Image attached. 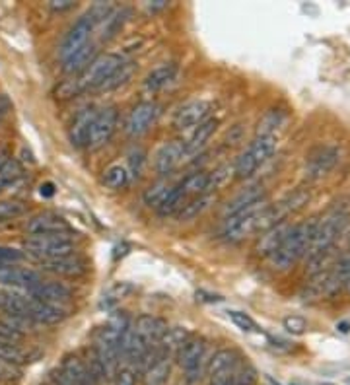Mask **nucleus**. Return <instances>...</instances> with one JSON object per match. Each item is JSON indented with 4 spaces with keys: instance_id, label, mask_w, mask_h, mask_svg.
<instances>
[{
    "instance_id": "f257e3e1",
    "label": "nucleus",
    "mask_w": 350,
    "mask_h": 385,
    "mask_svg": "<svg viewBox=\"0 0 350 385\" xmlns=\"http://www.w3.org/2000/svg\"><path fill=\"white\" fill-rule=\"evenodd\" d=\"M349 222V214L342 210V208H335L327 212L325 216L317 220V226H315V234L311 237L310 249H308V265H310L311 275H317L323 273V265L327 261L331 247L335 246V241L339 239L342 230Z\"/></svg>"
},
{
    "instance_id": "f03ea898",
    "label": "nucleus",
    "mask_w": 350,
    "mask_h": 385,
    "mask_svg": "<svg viewBox=\"0 0 350 385\" xmlns=\"http://www.w3.org/2000/svg\"><path fill=\"white\" fill-rule=\"evenodd\" d=\"M315 226H317V218H311L308 222L290 226V232L286 234L281 247L272 253V267L278 268V271H288L300 261L301 257H306L308 249H310L311 237L315 234Z\"/></svg>"
},
{
    "instance_id": "7ed1b4c3",
    "label": "nucleus",
    "mask_w": 350,
    "mask_h": 385,
    "mask_svg": "<svg viewBox=\"0 0 350 385\" xmlns=\"http://www.w3.org/2000/svg\"><path fill=\"white\" fill-rule=\"evenodd\" d=\"M123 65V59L115 55V53H106V55H99L96 59L88 65L86 69L78 74V78L70 84H65L60 92L68 89L65 94V98H70L74 94L80 92H86V89H101V86L106 84L109 76L115 72L119 67Z\"/></svg>"
},
{
    "instance_id": "20e7f679",
    "label": "nucleus",
    "mask_w": 350,
    "mask_h": 385,
    "mask_svg": "<svg viewBox=\"0 0 350 385\" xmlns=\"http://www.w3.org/2000/svg\"><path fill=\"white\" fill-rule=\"evenodd\" d=\"M109 14H111V8H109L107 4H96V6H92L82 18H78V20L74 22V26H72V28L68 30L67 35H65L62 43H60V49H58L60 59L67 60L68 57H72L76 51L86 47L88 43H90V37H92L94 30H96L99 24H103V20H106Z\"/></svg>"
},
{
    "instance_id": "39448f33",
    "label": "nucleus",
    "mask_w": 350,
    "mask_h": 385,
    "mask_svg": "<svg viewBox=\"0 0 350 385\" xmlns=\"http://www.w3.org/2000/svg\"><path fill=\"white\" fill-rule=\"evenodd\" d=\"M206 350H208V345H206V341H204L203 336L191 335V339L175 354L177 362H179L181 370H183L185 382L189 385L199 384L203 379V375L206 374V366H208V360H210L208 354H206Z\"/></svg>"
},
{
    "instance_id": "423d86ee",
    "label": "nucleus",
    "mask_w": 350,
    "mask_h": 385,
    "mask_svg": "<svg viewBox=\"0 0 350 385\" xmlns=\"http://www.w3.org/2000/svg\"><path fill=\"white\" fill-rule=\"evenodd\" d=\"M310 189H296L294 193H288L286 197L281 198L274 205H267L262 208L261 216H259V224H257V232H267L271 228L282 224L290 214H296L298 210L308 205L310 200Z\"/></svg>"
},
{
    "instance_id": "0eeeda50",
    "label": "nucleus",
    "mask_w": 350,
    "mask_h": 385,
    "mask_svg": "<svg viewBox=\"0 0 350 385\" xmlns=\"http://www.w3.org/2000/svg\"><path fill=\"white\" fill-rule=\"evenodd\" d=\"M274 150H276V135H271V137H255L251 140V144L243 150L242 154L238 156V160H235V166H233L235 178H251L253 173L259 169V166H262L267 160L271 158Z\"/></svg>"
},
{
    "instance_id": "6e6552de",
    "label": "nucleus",
    "mask_w": 350,
    "mask_h": 385,
    "mask_svg": "<svg viewBox=\"0 0 350 385\" xmlns=\"http://www.w3.org/2000/svg\"><path fill=\"white\" fill-rule=\"evenodd\" d=\"M24 251L43 263V261H53V259H60V257L74 255V241L68 234L29 236L24 241Z\"/></svg>"
},
{
    "instance_id": "1a4fd4ad",
    "label": "nucleus",
    "mask_w": 350,
    "mask_h": 385,
    "mask_svg": "<svg viewBox=\"0 0 350 385\" xmlns=\"http://www.w3.org/2000/svg\"><path fill=\"white\" fill-rule=\"evenodd\" d=\"M267 207V198L253 205V207L245 208L242 212L233 214V216L226 218L224 222V236L230 241H240L243 237L251 236L257 232V224H259V216H261L262 208Z\"/></svg>"
},
{
    "instance_id": "9d476101",
    "label": "nucleus",
    "mask_w": 350,
    "mask_h": 385,
    "mask_svg": "<svg viewBox=\"0 0 350 385\" xmlns=\"http://www.w3.org/2000/svg\"><path fill=\"white\" fill-rule=\"evenodd\" d=\"M117 123H119V111L115 108H103L96 111V117L90 130V148H101L115 135Z\"/></svg>"
},
{
    "instance_id": "9b49d317",
    "label": "nucleus",
    "mask_w": 350,
    "mask_h": 385,
    "mask_svg": "<svg viewBox=\"0 0 350 385\" xmlns=\"http://www.w3.org/2000/svg\"><path fill=\"white\" fill-rule=\"evenodd\" d=\"M160 115V108L156 105L154 101H142L135 108L131 109V113L125 119V132L128 137H140L144 135L148 128L152 127V123L156 121V117Z\"/></svg>"
},
{
    "instance_id": "f8f14e48",
    "label": "nucleus",
    "mask_w": 350,
    "mask_h": 385,
    "mask_svg": "<svg viewBox=\"0 0 350 385\" xmlns=\"http://www.w3.org/2000/svg\"><path fill=\"white\" fill-rule=\"evenodd\" d=\"M210 109L212 105L204 99H193V101H187L185 105L175 111L174 117V127L177 130H187V128L199 127L201 123H204L208 115H210Z\"/></svg>"
},
{
    "instance_id": "ddd939ff",
    "label": "nucleus",
    "mask_w": 350,
    "mask_h": 385,
    "mask_svg": "<svg viewBox=\"0 0 350 385\" xmlns=\"http://www.w3.org/2000/svg\"><path fill=\"white\" fill-rule=\"evenodd\" d=\"M29 236H58V234H70V224L62 216L55 212H39L29 218L26 224Z\"/></svg>"
},
{
    "instance_id": "4468645a",
    "label": "nucleus",
    "mask_w": 350,
    "mask_h": 385,
    "mask_svg": "<svg viewBox=\"0 0 350 385\" xmlns=\"http://www.w3.org/2000/svg\"><path fill=\"white\" fill-rule=\"evenodd\" d=\"M243 362V358L240 356L238 350L233 348H220L216 350L210 360H208V366H206V374L210 379H216V377H228V375L235 374V370L240 368V364Z\"/></svg>"
},
{
    "instance_id": "2eb2a0df",
    "label": "nucleus",
    "mask_w": 350,
    "mask_h": 385,
    "mask_svg": "<svg viewBox=\"0 0 350 385\" xmlns=\"http://www.w3.org/2000/svg\"><path fill=\"white\" fill-rule=\"evenodd\" d=\"M172 360L174 356L164 352L160 346L156 348L154 358L142 370V385H165L172 375Z\"/></svg>"
},
{
    "instance_id": "dca6fc26",
    "label": "nucleus",
    "mask_w": 350,
    "mask_h": 385,
    "mask_svg": "<svg viewBox=\"0 0 350 385\" xmlns=\"http://www.w3.org/2000/svg\"><path fill=\"white\" fill-rule=\"evenodd\" d=\"M26 294L33 300H38L41 304H49V306H65L68 300H70V290L60 282H47V280H41L39 284H35L33 288L26 290Z\"/></svg>"
},
{
    "instance_id": "f3484780",
    "label": "nucleus",
    "mask_w": 350,
    "mask_h": 385,
    "mask_svg": "<svg viewBox=\"0 0 350 385\" xmlns=\"http://www.w3.org/2000/svg\"><path fill=\"white\" fill-rule=\"evenodd\" d=\"M185 158V144L179 140H172L165 142L162 148L158 150L154 158V168L160 176H167L172 173Z\"/></svg>"
},
{
    "instance_id": "a211bd4d",
    "label": "nucleus",
    "mask_w": 350,
    "mask_h": 385,
    "mask_svg": "<svg viewBox=\"0 0 350 385\" xmlns=\"http://www.w3.org/2000/svg\"><path fill=\"white\" fill-rule=\"evenodd\" d=\"M96 117V109L86 108L78 113L76 117L72 119V125L68 130V137L74 148H86L90 142V130H92V123Z\"/></svg>"
},
{
    "instance_id": "6ab92c4d",
    "label": "nucleus",
    "mask_w": 350,
    "mask_h": 385,
    "mask_svg": "<svg viewBox=\"0 0 350 385\" xmlns=\"http://www.w3.org/2000/svg\"><path fill=\"white\" fill-rule=\"evenodd\" d=\"M29 321L33 323H41V325H57L65 317H67V309L60 306H49V304H41L38 300L29 298L28 314H26Z\"/></svg>"
},
{
    "instance_id": "aec40b11",
    "label": "nucleus",
    "mask_w": 350,
    "mask_h": 385,
    "mask_svg": "<svg viewBox=\"0 0 350 385\" xmlns=\"http://www.w3.org/2000/svg\"><path fill=\"white\" fill-rule=\"evenodd\" d=\"M133 329H135L136 335L140 336L146 345L158 346V343L162 341V336L167 331V325H165V321L154 316H140L133 323Z\"/></svg>"
},
{
    "instance_id": "412c9836",
    "label": "nucleus",
    "mask_w": 350,
    "mask_h": 385,
    "mask_svg": "<svg viewBox=\"0 0 350 385\" xmlns=\"http://www.w3.org/2000/svg\"><path fill=\"white\" fill-rule=\"evenodd\" d=\"M43 278L38 271L31 268H22V267H6L0 268V284L4 286H14V288H24L29 290L35 284H39Z\"/></svg>"
},
{
    "instance_id": "4be33fe9",
    "label": "nucleus",
    "mask_w": 350,
    "mask_h": 385,
    "mask_svg": "<svg viewBox=\"0 0 350 385\" xmlns=\"http://www.w3.org/2000/svg\"><path fill=\"white\" fill-rule=\"evenodd\" d=\"M339 162V150L335 148H323L317 154H313L306 166V178L308 179H319L327 176L331 169L337 166Z\"/></svg>"
},
{
    "instance_id": "5701e85b",
    "label": "nucleus",
    "mask_w": 350,
    "mask_h": 385,
    "mask_svg": "<svg viewBox=\"0 0 350 385\" xmlns=\"http://www.w3.org/2000/svg\"><path fill=\"white\" fill-rule=\"evenodd\" d=\"M45 271L55 273L60 277H82L88 271L86 261L78 255L60 257V259H53V261H43L41 263Z\"/></svg>"
},
{
    "instance_id": "b1692460",
    "label": "nucleus",
    "mask_w": 350,
    "mask_h": 385,
    "mask_svg": "<svg viewBox=\"0 0 350 385\" xmlns=\"http://www.w3.org/2000/svg\"><path fill=\"white\" fill-rule=\"evenodd\" d=\"M60 370L78 385H97V382L92 377L90 370H88L84 358H80L78 354H67L62 358Z\"/></svg>"
},
{
    "instance_id": "393cba45",
    "label": "nucleus",
    "mask_w": 350,
    "mask_h": 385,
    "mask_svg": "<svg viewBox=\"0 0 350 385\" xmlns=\"http://www.w3.org/2000/svg\"><path fill=\"white\" fill-rule=\"evenodd\" d=\"M261 200H265V189L259 187V185L247 187L224 207V216H233V214H238V212H242V210L253 207Z\"/></svg>"
},
{
    "instance_id": "a878e982",
    "label": "nucleus",
    "mask_w": 350,
    "mask_h": 385,
    "mask_svg": "<svg viewBox=\"0 0 350 385\" xmlns=\"http://www.w3.org/2000/svg\"><path fill=\"white\" fill-rule=\"evenodd\" d=\"M350 284V255H344L337 265H333L331 271H327L325 278V294H335L337 290Z\"/></svg>"
},
{
    "instance_id": "bb28decb",
    "label": "nucleus",
    "mask_w": 350,
    "mask_h": 385,
    "mask_svg": "<svg viewBox=\"0 0 350 385\" xmlns=\"http://www.w3.org/2000/svg\"><path fill=\"white\" fill-rule=\"evenodd\" d=\"M216 128H218V119H210V117L206 119L204 123H201L199 127H194L193 135H191L189 142H183V144H185V158L203 148L204 144H206V140L210 139L214 132H216Z\"/></svg>"
},
{
    "instance_id": "cd10ccee",
    "label": "nucleus",
    "mask_w": 350,
    "mask_h": 385,
    "mask_svg": "<svg viewBox=\"0 0 350 385\" xmlns=\"http://www.w3.org/2000/svg\"><path fill=\"white\" fill-rule=\"evenodd\" d=\"M288 232H290V224H286V222H282L278 226L267 230L262 234L259 246H257V253L261 257H272V253L281 247V243L284 241V237H286Z\"/></svg>"
},
{
    "instance_id": "c85d7f7f",
    "label": "nucleus",
    "mask_w": 350,
    "mask_h": 385,
    "mask_svg": "<svg viewBox=\"0 0 350 385\" xmlns=\"http://www.w3.org/2000/svg\"><path fill=\"white\" fill-rule=\"evenodd\" d=\"M29 306L28 294H19L14 290H0V311L10 316L26 317ZM28 319V317H26Z\"/></svg>"
},
{
    "instance_id": "c756f323",
    "label": "nucleus",
    "mask_w": 350,
    "mask_h": 385,
    "mask_svg": "<svg viewBox=\"0 0 350 385\" xmlns=\"http://www.w3.org/2000/svg\"><path fill=\"white\" fill-rule=\"evenodd\" d=\"M210 187H212V176L206 173V171H194L191 176H187L179 185V189L183 191V195L187 198L203 197Z\"/></svg>"
},
{
    "instance_id": "7c9ffc66",
    "label": "nucleus",
    "mask_w": 350,
    "mask_h": 385,
    "mask_svg": "<svg viewBox=\"0 0 350 385\" xmlns=\"http://www.w3.org/2000/svg\"><path fill=\"white\" fill-rule=\"evenodd\" d=\"M175 72H177V65H174V62H165L162 67H158V69H154L146 76L144 89L146 92H152V94L164 89L175 78Z\"/></svg>"
},
{
    "instance_id": "2f4dec72",
    "label": "nucleus",
    "mask_w": 350,
    "mask_h": 385,
    "mask_svg": "<svg viewBox=\"0 0 350 385\" xmlns=\"http://www.w3.org/2000/svg\"><path fill=\"white\" fill-rule=\"evenodd\" d=\"M96 49H97L96 43H92V41H90L86 47H82V49L76 51L72 57H68L67 60H62V70H65L67 74H76V72L80 74V72L86 69L92 60L96 59Z\"/></svg>"
},
{
    "instance_id": "473e14b6",
    "label": "nucleus",
    "mask_w": 350,
    "mask_h": 385,
    "mask_svg": "<svg viewBox=\"0 0 350 385\" xmlns=\"http://www.w3.org/2000/svg\"><path fill=\"white\" fill-rule=\"evenodd\" d=\"M185 205H187V197L183 195V191L179 187H174L172 189V193L165 197L164 203L156 208V210H158L160 216H172L175 212H181Z\"/></svg>"
},
{
    "instance_id": "72a5a7b5",
    "label": "nucleus",
    "mask_w": 350,
    "mask_h": 385,
    "mask_svg": "<svg viewBox=\"0 0 350 385\" xmlns=\"http://www.w3.org/2000/svg\"><path fill=\"white\" fill-rule=\"evenodd\" d=\"M128 179H131V173H128V169L125 166H109V168L103 171V185L107 189H113V191H119V189L126 187V183H128Z\"/></svg>"
},
{
    "instance_id": "f704fd0d",
    "label": "nucleus",
    "mask_w": 350,
    "mask_h": 385,
    "mask_svg": "<svg viewBox=\"0 0 350 385\" xmlns=\"http://www.w3.org/2000/svg\"><path fill=\"white\" fill-rule=\"evenodd\" d=\"M284 111L282 109H271L265 113V117L259 121V127H257V135L255 137H271L274 135V128H278L284 123Z\"/></svg>"
},
{
    "instance_id": "c9c22d12",
    "label": "nucleus",
    "mask_w": 350,
    "mask_h": 385,
    "mask_svg": "<svg viewBox=\"0 0 350 385\" xmlns=\"http://www.w3.org/2000/svg\"><path fill=\"white\" fill-rule=\"evenodd\" d=\"M135 70H136V65L135 62H125L123 60V65L119 67V69L109 76V80H107L106 84L101 86V89H115V88H119V86H123L125 84L126 80H131V76L135 74Z\"/></svg>"
},
{
    "instance_id": "e433bc0d",
    "label": "nucleus",
    "mask_w": 350,
    "mask_h": 385,
    "mask_svg": "<svg viewBox=\"0 0 350 385\" xmlns=\"http://www.w3.org/2000/svg\"><path fill=\"white\" fill-rule=\"evenodd\" d=\"M0 358L10 362V364L19 366V368L28 362V354L19 348V345H14V343H8V341H2V339H0Z\"/></svg>"
},
{
    "instance_id": "4c0bfd02",
    "label": "nucleus",
    "mask_w": 350,
    "mask_h": 385,
    "mask_svg": "<svg viewBox=\"0 0 350 385\" xmlns=\"http://www.w3.org/2000/svg\"><path fill=\"white\" fill-rule=\"evenodd\" d=\"M24 176V168L18 160L10 158L2 168H0V191L4 187H8L12 183H16L19 178Z\"/></svg>"
},
{
    "instance_id": "58836bf2",
    "label": "nucleus",
    "mask_w": 350,
    "mask_h": 385,
    "mask_svg": "<svg viewBox=\"0 0 350 385\" xmlns=\"http://www.w3.org/2000/svg\"><path fill=\"white\" fill-rule=\"evenodd\" d=\"M214 200L212 195H203V197H199L197 200H191V203H187L183 207V210L179 212V218L181 220H193V218L201 216L206 208L210 207V203Z\"/></svg>"
},
{
    "instance_id": "ea45409f",
    "label": "nucleus",
    "mask_w": 350,
    "mask_h": 385,
    "mask_svg": "<svg viewBox=\"0 0 350 385\" xmlns=\"http://www.w3.org/2000/svg\"><path fill=\"white\" fill-rule=\"evenodd\" d=\"M174 185H167V183H154L144 191V203L148 207L158 208L165 200V197L172 193Z\"/></svg>"
},
{
    "instance_id": "a19ab883",
    "label": "nucleus",
    "mask_w": 350,
    "mask_h": 385,
    "mask_svg": "<svg viewBox=\"0 0 350 385\" xmlns=\"http://www.w3.org/2000/svg\"><path fill=\"white\" fill-rule=\"evenodd\" d=\"M28 212V205L22 200H0V222L14 220Z\"/></svg>"
},
{
    "instance_id": "79ce46f5",
    "label": "nucleus",
    "mask_w": 350,
    "mask_h": 385,
    "mask_svg": "<svg viewBox=\"0 0 350 385\" xmlns=\"http://www.w3.org/2000/svg\"><path fill=\"white\" fill-rule=\"evenodd\" d=\"M24 251L10 246H0V268L16 267L18 263L24 261Z\"/></svg>"
},
{
    "instance_id": "37998d69",
    "label": "nucleus",
    "mask_w": 350,
    "mask_h": 385,
    "mask_svg": "<svg viewBox=\"0 0 350 385\" xmlns=\"http://www.w3.org/2000/svg\"><path fill=\"white\" fill-rule=\"evenodd\" d=\"M136 374L138 372L131 366H119L115 375H113V385H136V379H138Z\"/></svg>"
},
{
    "instance_id": "c03bdc74",
    "label": "nucleus",
    "mask_w": 350,
    "mask_h": 385,
    "mask_svg": "<svg viewBox=\"0 0 350 385\" xmlns=\"http://www.w3.org/2000/svg\"><path fill=\"white\" fill-rule=\"evenodd\" d=\"M228 317L232 319L233 325L240 327V329L245 331V333H253V331H257V323H255L247 314H242V311H228Z\"/></svg>"
},
{
    "instance_id": "a18cd8bd",
    "label": "nucleus",
    "mask_w": 350,
    "mask_h": 385,
    "mask_svg": "<svg viewBox=\"0 0 350 385\" xmlns=\"http://www.w3.org/2000/svg\"><path fill=\"white\" fill-rule=\"evenodd\" d=\"M19 377H22V368L0 358V382H18Z\"/></svg>"
},
{
    "instance_id": "49530a36",
    "label": "nucleus",
    "mask_w": 350,
    "mask_h": 385,
    "mask_svg": "<svg viewBox=\"0 0 350 385\" xmlns=\"http://www.w3.org/2000/svg\"><path fill=\"white\" fill-rule=\"evenodd\" d=\"M284 329L292 335H301L308 329V321L300 316H290L284 319Z\"/></svg>"
},
{
    "instance_id": "de8ad7c7",
    "label": "nucleus",
    "mask_w": 350,
    "mask_h": 385,
    "mask_svg": "<svg viewBox=\"0 0 350 385\" xmlns=\"http://www.w3.org/2000/svg\"><path fill=\"white\" fill-rule=\"evenodd\" d=\"M133 288L128 286L126 282H119L117 286H113L109 290V294H107V302H119V300H123V298L131 292Z\"/></svg>"
},
{
    "instance_id": "09e8293b",
    "label": "nucleus",
    "mask_w": 350,
    "mask_h": 385,
    "mask_svg": "<svg viewBox=\"0 0 350 385\" xmlns=\"http://www.w3.org/2000/svg\"><path fill=\"white\" fill-rule=\"evenodd\" d=\"M0 339L2 341H8V343H14V345H19V341L24 339V336L16 333V331H12L10 327H6L4 323H0Z\"/></svg>"
},
{
    "instance_id": "8fccbe9b",
    "label": "nucleus",
    "mask_w": 350,
    "mask_h": 385,
    "mask_svg": "<svg viewBox=\"0 0 350 385\" xmlns=\"http://www.w3.org/2000/svg\"><path fill=\"white\" fill-rule=\"evenodd\" d=\"M51 379H53V384L55 385H78L76 382H72L60 368H55V370L51 372Z\"/></svg>"
},
{
    "instance_id": "3c124183",
    "label": "nucleus",
    "mask_w": 350,
    "mask_h": 385,
    "mask_svg": "<svg viewBox=\"0 0 350 385\" xmlns=\"http://www.w3.org/2000/svg\"><path fill=\"white\" fill-rule=\"evenodd\" d=\"M74 4H76L74 0H51V2H49L51 10H55V12L70 10V8H72Z\"/></svg>"
},
{
    "instance_id": "603ef678",
    "label": "nucleus",
    "mask_w": 350,
    "mask_h": 385,
    "mask_svg": "<svg viewBox=\"0 0 350 385\" xmlns=\"http://www.w3.org/2000/svg\"><path fill=\"white\" fill-rule=\"evenodd\" d=\"M41 195H43V197H53V195H55V185H53V183L41 185Z\"/></svg>"
},
{
    "instance_id": "864d4df0",
    "label": "nucleus",
    "mask_w": 350,
    "mask_h": 385,
    "mask_svg": "<svg viewBox=\"0 0 350 385\" xmlns=\"http://www.w3.org/2000/svg\"><path fill=\"white\" fill-rule=\"evenodd\" d=\"M10 160V152H8V148H4V146H0V168L6 164Z\"/></svg>"
},
{
    "instance_id": "5fc2aeb1",
    "label": "nucleus",
    "mask_w": 350,
    "mask_h": 385,
    "mask_svg": "<svg viewBox=\"0 0 350 385\" xmlns=\"http://www.w3.org/2000/svg\"><path fill=\"white\" fill-rule=\"evenodd\" d=\"M321 385H335V384H321Z\"/></svg>"
}]
</instances>
